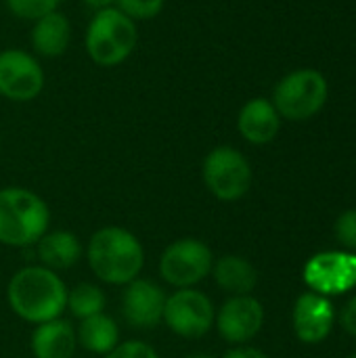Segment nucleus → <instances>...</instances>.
<instances>
[{"instance_id":"obj_5","label":"nucleus","mask_w":356,"mask_h":358,"mask_svg":"<svg viewBox=\"0 0 356 358\" xmlns=\"http://www.w3.org/2000/svg\"><path fill=\"white\" fill-rule=\"evenodd\" d=\"M329 99L327 78L313 67H302L285 73L273 88V105L281 120L306 122L315 117Z\"/></svg>"},{"instance_id":"obj_23","label":"nucleus","mask_w":356,"mask_h":358,"mask_svg":"<svg viewBox=\"0 0 356 358\" xmlns=\"http://www.w3.org/2000/svg\"><path fill=\"white\" fill-rule=\"evenodd\" d=\"M334 233H336L338 243L346 252H356V208L346 210L338 216Z\"/></svg>"},{"instance_id":"obj_16","label":"nucleus","mask_w":356,"mask_h":358,"mask_svg":"<svg viewBox=\"0 0 356 358\" xmlns=\"http://www.w3.org/2000/svg\"><path fill=\"white\" fill-rule=\"evenodd\" d=\"M76 346V329L65 319H52L36 325L29 338L34 358H71Z\"/></svg>"},{"instance_id":"obj_12","label":"nucleus","mask_w":356,"mask_h":358,"mask_svg":"<svg viewBox=\"0 0 356 358\" xmlns=\"http://www.w3.org/2000/svg\"><path fill=\"white\" fill-rule=\"evenodd\" d=\"M166 292L151 279L136 277L122 292V315L134 329H153L164 319Z\"/></svg>"},{"instance_id":"obj_17","label":"nucleus","mask_w":356,"mask_h":358,"mask_svg":"<svg viewBox=\"0 0 356 358\" xmlns=\"http://www.w3.org/2000/svg\"><path fill=\"white\" fill-rule=\"evenodd\" d=\"M36 252L42 266L57 273L76 266L84 254V248L80 237L71 231H46L36 243Z\"/></svg>"},{"instance_id":"obj_8","label":"nucleus","mask_w":356,"mask_h":358,"mask_svg":"<svg viewBox=\"0 0 356 358\" xmlns=\"http://www.w3.org/2000/svg\"><path fill=\"white\" fill-rule=\"evenodd\" d=\"M46 84L40 59L31 50L8 46L0 50V96L10 103L36 101Z\"/></svg>"},{"instance_id":"obj_7","label":"nucleus","mask_w":356,"mask_h":358,"mask_svg":"<svg viewBox=\"0 0 356 358\" xmlns=\"http://www.w3.org/2000/svg\"><path fill=\"white\" fill-rule=\"evenodd\" d=\"M214 254L210 245L195 237H183L172 241L159 256V275L174 289L195 287L210 277L214 266Z\"/></svg>"},{"instance_id":"obj_15","label":"nucleus","mask_w":356,"mask_h":358,"mask_svg":"<svg viewBox=\"0 0 356 358\" xmlns=\"http://www.w3.org/2000/svg\"><path fill=\"white\" fill-rule=\"evenodd\" d=\"M71 44V21L65 13L52 10L31 23L29 46L36 57L57 59L67 52Z\"/></svg>"},{"instance_id":"obj_4","label":"nucleus","mask_w":356,"mask_h":358,"mask_svg":"<svg viewBox=\"0 0 356 358\" xmlns=\"http://www.w3.org/2000/svg\"><path fill=\"white\" fill-rule=\"evenodd\" d=\"M50 224L48 203L25 187L0 189V243L8 248L36 245Z\"/></svg>"},{"instance_id":"obj_2","label":"nucleus","mask_w":356,"mask_h":358,"mask_svg":"<svg viewBox=\"0 0 356 358\" xmlns=\"http://www.w3.org/2000/svg\"><path fill=\"white\" fill-rule=\"evenodd\" d=\"M86 260L94 277L107 285H128L145 266V250L134 233L109 224L92 233Z\"/></svg>"},{"instance_id":"obj_9","label":"nucleus","mask_w":356,"mask_h":358,"mask_svg":"<svg viewBox=\"0 0 356 358\" xmlns=\"http://www.w3.org/2000/svg\"><path fill=\"white\" fill-rule=\"evenodd\" d=\"M214 319L216 308L212 300L195 287L176 289L166 298L162 323H166V327L180 338H204L214 327Z\"/></svg>"},{"instance_id":"obj_24","label":"nucleus","mask_w":356,"mask_h":358,"mask_svg":"<svg viewBox=\"0 0 356 358\" xmlns=\"http://www.w3.org/2000/svg\"><path fill=\"white\" fill-rule=\"evenodd\" d=\"M105 358H159V355L147 342L128 340V342H120L109 355H105Z\"/></svg>"},{"instance_id":"obj_20","label":"nucleus","mask_w":356,"mask_h":358,"mask_svg":"<svg viewBox=\"0 0 356 358\" xmlns=\"http://www.w3.org/2000/svg\"><path fill=\"white\" fill-rule=\"evenodd\" d=\"M105 302L103 289L92 283H78L67 294V310L80 321L105 313Z\"/></svg>"},{"instance_id":"obj_28","label":"nucleus","mask_w":356,"mask_h":358,"mask_svg":"<svg viewBox=\"0 0 356 358\" xmlns=\"http://www.w3.org/2000/svg\"><path fill=\"white\" fill-rule=\"evenodd\" d=\"M183 358H214L210 352H191V355H187V357Z\"/></svg>"},{"instance_id":"obj_19","label":"nucleus","mask_w":356,"mask_h":358,"mask_svg":"<svg viewBox=\"0 0 356 358\" xmlns=\"http://www.w3.org/2000/svg\"><path fill=\"white\" fill-rule=\"evenodd\" d=\"M78 346L92 355H109L120 344V325L113 317L101 313L80 321L76 329Z\"/></svg>"},{"instance_id":"obj_25","label":"nucleus","mask_w":356,"mask_h":358,"mask_svg":"<svg viewBox=\"0 0 356 358\" xmlns=\"http://www.w3.org/2000/svg\"><path fill=\"white\" fill-rule=\"evenodd\" d=\"M340 323H342L344 331H348L350 336H355L356 338V296H353V298L346 302V306L342 308V313H340Z\"/></svg>"},{"instance_id":"obj_29","label":"nucleus","mask_w":356,"mask_h":358,"mask_svg":"<svg viewBox=\"0 0 356 358\" xmlns=\"http://www.w3.org/2000/svg\"><path fill=\"white\" fill-rule=\"evenodd\" d=\"M0 151H2V134H0Z\"/></svg>"},{"instance_id":"obj_22","label":"nucleus","mask_w":356,"mask_h":358,"mask_svg":"<svg viewBox=\"0 0 356 358\" xmlns=\"http://www.w3.org/2000/svg\"><path fill=\"white\" fill-rule=\"evenodd\" d=\"M113 6L130 17L134 23H141L159 17L166 8V0H115Z\"/></svg>"},{"instance_id":"obj_10","label":"nucleus","mask_w":356,"mask_h":358,"mask_svg":"<svg viewBox=\"0 0 356 358\" xmlns=\"http://www.w3.org/2000/svg\"><path fill=\"white\" fill-rule=\"evenodd\" d=\"M304 283L321 296H340L356 287L355 252H321L304 266Z\"/></svg>"},{"instance_id":"obj_18","label":"nucleus","mask_w":356,"mask_h":358,"mask_svg":"<svg viewBox=\"0 0 356 358\" xmlns=\"http://www.w3.org/2000/svg\"><path fill=\"white\" fill-rule=\"evenodd\" d=\"M210 275L216 285L231 296H250L258 285V271L248 258L237 254H227L214 260Z\"/></svg>"},{"instance_id":"obj_27","label":"nucleus","mask_w":356,"mask_h":358,"mask_svg":"<svg viewBox=\"0 0 356 358\" xmlns=\"http://www.w3.org/2000/svg\"><path fill=\"white\" fill-rule=\"evenodd\" d=\"M82 4H86L92 10H101V8H109L115 4V0H82Z\"/></svg>"},{"instance_id":"obj_30","label":"nucleus","mask_w":356,"mask_h":358,"mask_svg":"<svg viewBox=\"0 0 356 358\" xmlns=\"http://www.w3.org/2000/svg\"><path fill=\"white\" fill-rule=\"evenodd\" d=\"M350 358H356V352H355V355H353V357H350Z\"/></svg>"},{"instance_id":"obj_14","label":"nucleus","mask_w":356,"mask_h":358,"mask_svg":"<svg viewBox=\"0 0 356 358\" xmlns=\"http://www.w3.org/2000/svg\"><path fill=\"white\" fill-rule=\"evenodd\" d=\"M237 130L250 145H269L281 130V115L271 99L254 96L237 113Z\"/></svg>"},{"instance_id":"obj_13","label":"nucleus","mask_w":356,"mask_h":358,"mask_svg":"<svg viewBox=\"0 0 356 358\" xmlns=\"http://www.w3.org/2000/svg\"><path fill=\"white\" fill-rule=\"evenodd\" d=\"M294 334L304 344H321L329 338L336 321L334 304L327 296L304 292L294 304Z\"/></svg>"},{"instance_id":"obj_11","label":"nucleus","mask_w":356,"mask_h":358,"mask_svg":"<svg viewBox=\"0 0 356 358\" xmlns=\"http://www.w3.org/2000/svg\"><path fill=\"white\" fill-rule=\"evenodd\" d=\"M214 325L225 342L231 346H245L264 325V306L250 296H231L216 313Z\"/></svg>"},{"instance_id":"obj_3","label":"nucleus","mask_w":356,"mask_h":358,"mask_svg":"<svg viewBox=\"0 0 356 358\" xmlns=\"http://www.w3.org/2000/svg\"><path fill=\"white\" fill-rule=\"evenodd\" d=\"M136 46L138 23L115 6L92 13L84 31V50L97 67H120L134 55Z\"/></svg>"},{"instance_id":"obj_26","label":"nucleus","mask_w":356,"mask_h":358,"mask_svg":"<svg viewBox=\"0 0 356 358\" xmlns=\"http://www.w3.org/2000/svg\"><path fill=\"white\" fill-rule=\"evenodd\" d=\"M222 358H269L262 350L252 348V346H235L231 350H227Z\"/></svg>"},{"instance_id":"obj_21","label":"nucleus","mask_w":356,"mask_h":358,"mask_svg":"<svg viewBox=\"0 0 356 358\" xmlns=\"http://www.w3.org/2000/svg\"><path fill=\"white\" fill-rule=\"evenodd\" d=\"M59 4L61 0H4V6L6 10L21 19V21H29L34 23L36 19L52 13V10H59Z\"/></svg>"},{"instance_id":"obj_1","label":"nucleus","mask_w":356,"mask_h":358,"mask_svg":"<svg viewBox=\"0 0 356 358\" xmlns=\"http://www.w3.org/2000/svg\"><path fill=\"white\" fill-rule=\"evenodd\" d=\"M67 294L69 289L65 281L42 264L19 268L6 287L10 310L21 321L31 325L61 319L67 310Z\"/></svg>"},{"instance_id":"obj_6","label":"nucleus","mask_w":356,"mask_h":358,"mask_svg":"<svg viewBox=\"0 0 356 358\" xmlns=\"http://www.w3.org/2000/svg\"><path fill=\"white\" fill-rule=\"evenodd\" d=\"M206 189L218 201H237L252 187L254 170L250 159L231 145H218L208 151L201 164Z\"/></svg>"}]
</instances>
